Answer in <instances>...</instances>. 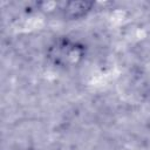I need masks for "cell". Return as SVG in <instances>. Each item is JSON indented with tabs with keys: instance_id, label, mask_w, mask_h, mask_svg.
I'll return each instance as SVG.
<instances>
[{
	"instance_id": "cell-2",
	"label": "cell",
	"mask_w": 150,
	"mask_h": 150,
	"mask_svg": "<svg viewBox=\"0 0 150 150\" xmlns=\"http://www.w3.org/2000/svg\"><path fill=\"white\" fill-rule=\"evenodd\" d=\"M90 1H68L63 5L61 12L66 20H80L86 18L93 9Z\"/></svg>"
},
{
	"instance_id": "cell-1",
	"label": "cell",
	"mask_w": 150,
	"mask_h": 150,
	"mask_svg": "<svg viewBox=\"0 0 150 150\" xmlns=\"http://www.w3.org/2000/svg\"><path fill=\"white\" fill-rule=\"evenodd\" d=\"M86 56V47L79 41L59 38L47 50V57L50 63L60 68H71L82 62Z\"/></svg>"
}]
</instances>
